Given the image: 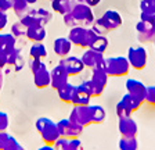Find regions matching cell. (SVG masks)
<instances>
[{
	"instance_id": "obj_13",
	"label": "cell",
	"mask_w": 155,
	"mask_h": 150,
	"mask_svg": "<svg viewBox=\"0 0 155 150\" xmlns=\"http://www.w3.org/2000/svg\"><path fill=\"white\" fill-rule=\"evenodd\" d=\"M58 64H61L65 70H67L68 75L69 77H74V75L81 74L84 68V64L82 61L81 57H75V56H67V57H62L60 60Z\"/></svg>"
},
{
	"instance_id": "obj_23",
	"label": "cell",
	"mask_w": 155,
	"mask_h": 150,
	"mask_svg": "<svg viewBox=\"0 0 155 150\" xmlns=\"http://www.w3.org/2000/svg\"><path fill=\"white\" fill-rule=\"evenodd\" d=\"M75 90H76V86L68 82L67 85H64L60 89H57V95L62 103L72 104V100H74V96H75Z\"/></svg>"
},
{
	"instance_id": "obj_24",
	"label": "cell",
	"mask_w": 155,
	"mask_h": 150,
	"mask_svg": "<svg viewBox=\"0 0 155 150\" xmlns=\"http://www.w3.org/2000/svg\"><path fill=\"white\" fill-rule=\"evenodd\" d=\"M75 4H76L75 0H51V9L61 15L71 13Z\"/></svg>"
},
{
	"instance_id": "obj_45",
	"label": "cell",
	"mask_w": 155,
	"mask_h": 150,
	"mask_svg": "<svg viewBox=\"0 0 155 150\" xmlns=\"http://www.w3.org/2000/svg\"><path fill=\"white\" fill-rule=\"evenodd\" d=\"M75 2H76V3H84V4H87V6L94 7L100 3L101 0H75Z\"/></svg>"
},
{
	"instance_id": "obj_50",
	"label": "cell",
	"mask_w": 155,
	"mask_h": 150,
	"mask_svg": "<svg viewBox=\"0 0 155 150\" xmlns=\"http://www.w3.org/2000/svg\"><path fill=\"white\" fill-rule=\"evenodd\" d=\"M154 46H155V42H154Z\"/></svg>"
},
{
	"instance_id": "obj_18",
	"label": "cell",
	"mask_w": 155,
	"mask_h": 150,
	"mask_svg": "<svg viewBox=\"0 0 155 150\" xmlns=\"http://www.w3.org/2000/svg\"><path fill=\"white\" fill-rule=\"evenodd\" d=\"M47 36L45 25H40V24H32L26 28V39L31 40L32 43L36 42H43Z\"/></svg>"
},
{
	"instance_id": "obj_2",
	"label": "cell",
	"mask_w": 155,
	"mask_h": 150,
	"mask_svg": "<svg viewBox=\"0 0 155 150\" xmlns=\"http://www.w3.org/2000/svg\"><path fill=\"white\" fill-rule=\"evenodd\" d=\"M36 131L39 132L42 140L45 142V145H51L54 146V143L60 139V132H58L57 122H54L53 120H50L48 117H40L36 120L35 122Z\"/></svg>"
},
{
	"instance_id": "obj_1",
	"label": "cell",
	"mask_w": 155,
	"mask_h": 150,
	"mask_svg": "<svg viewBox=\"0 0 155 150\" xmlns=\"http://www.w3.org/2000/svg\"><path fill=\"white\" fill-rule=\"evenodd\" d=\"M120 25H122L120 14L115 10H107L100 18L94 20L91 28L97 35H107V33L118 29Z\"/></svg>"
},
{
	"instance_id": "obj_20",
	"label": "cell",
	"mask_w": 155,
	"mask_h": 150,
	"mask_svg": "<svg viewBox=\"0 0 155 150\" xmlns=\"http://www.w3.org/2000/svg\"><path fill=\"white\" fill-rule=\"evenodd\" d=\"M72 42L69 40V38H64V36H61V38H57V39L53 42V50H54V53L58 56V57H67V56H69V53H71L72 50Z\"/></svg>"
},
{
	"instance_id": "obj_27",
	"label": "cell",
	"mask_w": 155,
	"mask_h": 150,
	"mask_svg": "<svg viewBox=\"0 0 155 150\" xmlns=\"http://www.w3.org/2000/svg\"><path fill=\"white\" fill-rule=\"evenodd\" d=\"M29 57L31 59H42L45 60L47 57V49L42 42H36L29 49Z\"/></svg>"
},
{
	"instance_id": "obj_36",
	"label": "cell",
	"mask_w": 155,
	"mask_h": 150,
	"mask_svg": "<svg viewBox=\"0 0 155 150\" xmlns=\"http://www.w3.org/2000/svg\"><path fill=\"white\" fill-rule=\"evenodd\" d=\"M45 61H43L42 59H31L29 60V68H31V72H35L38 71L39 68H42V67H45Z\"/></svg>"
},
{
	"instance_id": "obj_9",
	"label": "cell",
	"mask_w": 155,
	"mask_h": 150,
	"mask_svg": "<svg viewBox=\"0 0 155 150\" xmlns=\"http://www.w3.org/2000/svg\"><path fill=\"white\" fill-rule=\"evenodd\" d=\"M93 97V88H91L90 79L83 81L76 86L75 96L72 100V106H87L90 104V100Z\"/></svg>"
},
{
	"instance_id": "obj_29",
	"label": "cell",
	"mask_w": 155,
	"mask_h": 150,
	"mask_svg": "<svg viewBox=\"0 0 155 150\" xmlns=\"http://www.w3.org/2000/svg\"><path fill=\"white\" fill-rule=\"evenodd\" d=\"M122 101L126 104V107L129 108L132 113H134V111H137L140 107H141V104H143V101L141 100H139L137 97H134L133 95H130V93H126L125 96L122 97Z\"/></svg>"
},
{
	"instance_id": "obj_25",
	"label": "cell",
	"mask_w": 155,
	"mask_h": 150,
	"mask_svg": "<svg viewBox=\"0 0 155 150\" xmlns=\"http://www.w3.org/2000/svg\"><path fill=\"white\" fill-rule=\"evenodd\" d=\"M107 114L101 106H91L89 104V120H90V125L91 124H103L105 120Z\"/></svg>"
},
{
	"instance_id": "obj_3",
	"label": "cell",
	"mask_w": 155,
	"mask_h": 150,
	"mask_svg": "<svg viewBox=\"0 0 155 150\" xmlns=\"http://www.w3.org/2000/svg\"><path fill=\"white\" fill-rule=\"evenodd\" d=\"M96 36L97 33L93 31V28L76 25L74 28H71L68 38L72 42V45L78 46L81 49H89L91 43H93V40L96 39Z\"/></svg>"
},
{
	"instance_id": "obj_33",
	"label": "cell",
	"mask_w": 155,
	"mask_h": 150,
	"mask_svg": "<svg viewBox=\"0 0 155 150\" xmlns=\"http://www.w3.org/2000/svg\"><path fill=\"white\" fill-rule=\"evenodd\" d=\"M133 113L129 110V108L126 107V104L123 103L122 100L118 101V104H116V115L119 118H123V117H130Z\"/></svg>"
},
{
	"instance_id": "obj_43",
	"label": "cell",
	"mask_w": 155,
	"mask_h": 150,
	"mask_svg": "<svg viewBox=\"0 0 155 150\" xmlns=\"http://www.w3.org/2000/svg\"><path fill=\"white\" fill-rule=\"evenodd\" d=\"M7 22H8V18H7V14L4 11H0V32L7 26Z\"/></svg>"
},
{
	"instance_id": "obj_12",
	"label": "cell",
	"mask_w": 155,
	"mask_h": 150,
	"mask_svg": "<svg viewBox=\"0 0 155 150\" xmlns=\"http://www.w3.org/2000/svg\"><path fill=\"white\" fill-rule=\"evenodd\" d=\"M136 32L141 43L155 42V22H147V21L140 20L136 25Z\"/></svg>"
},
{
	"instance_id": "obj_39",
	"label": "cell",
	"mask_w": 155,
	"mask_h": 150,
	"mask_svg": "<svg viewBox=\"0 0 155 150\" xmlns=\"http://www.w3.org/2000/svg\"><path fill=\"white\" fill-rule=\"evenodd\" d=\"M62 21H64V24L68 26V28H74V26H76V22H75L74 17H72L71 13H67L62 15Z\"/></svg>"
},
{
	"instance_id": "obj_21",
	"label": "cell",
	"mask_w": 155,
	"mask_h": 150,
	"mask_svg": "<svg viewBox=\"0 0 155 150\" xmlns=\"http://www.w3.org/2000/svg\"><path fill=\"white\" fill-rule=\"evenodd\" d=\"M54 147L55 150H83V145L79 138H72V139L60 138L54 143Z\"/></svg>"
},
{
	"instance_id": "obj_35",
	"label": "cell",
	"mask_w": 155,
	"mask_h": 150,
	"mask_svg": "<svg viewBox=\"0 0 155 150\" xmlns=\"http://www.w3.org/2000/svg\"><path fill=\"white\" fill-rule=\"evenodd\" d=\"M4 150H25V147L19 143L15 138L10 135L8 142H7V146H6V149H4Z\"/></svg>"
},
{
	"instance_id": "obj_41",
	"label": "cell",
	"mask_w": 155,
	"mask_h": 150,
	"mask_svg": "<svg viewBox=\"0 0 155 150\" xmlns=\"http://www.w3.org/2000/svg\"><path fill=\"white\" fill-rule=\"evenodd\" d=\"M10 135L7 134L6 131H2L0 132V150H4L7 146V142H8Z\"/></svg>"
},
{
	"instance_id": "obj_22",
	"label": "cell",
	"mask_w": 155,
	"mask_h": 150,
	"mask_svg": "<svg viewBox=\"0 0 155 150\" xmlns=\"http://www.w3.org/2000/svg\"><path fill=\"white\" fill-rule=\"evenodd\" d=\"M7 65H10L14 71H21L25 65V60H24V56L21 53V49L15 47L14 50L8 53V57H7Z\"/></svg>"
},
{
	"instance_id": "obj_17",
	"label": "cell",
	"mask_w": 155,
	"mask_h": 150,
	"mask_svg": "<svg viewBox=\"0 0 155 150\" xmlns=\"http://www.w3.org/2000/svg\"><path fill=\"white\" fill-rule=\"evenodd\" d=\"M69 120L76 122V124L82 125V127H87L90 125V120H89V104L87 106H74L71 114H69Z\"/></svg>"
},
{
	"instance_id": "obj_10",
	"label": "cell",
	"mask_w": 155,
	"mask_h": 150,
	"mask_svg": "<svg viewBox=\"0 0 155 150\" xmlns=\"http://www.w3.org/2000/svg\"><path fill=\"white\" fill-rule=\"evenodd\" d=\"M108 74L105 72V68H96L91 70V77H90V84L93 88V97H98L103 95L104 89H105L107 84H108Z\"/></svg>"
},
{
	"instance_id": "obj_34",
	"label": "cell",
	"mask_w": 155,
	"mask_h": 150,
	"mask_svg": "<svg viewBox=\"0 0 155 150\" xmlns=\"http://www.w3.org/2000/svg\"><path fill=\"white\" fill-rule=\"evenodd\" d=\"M140 10L141 13H155V0H141Z\"/></svg>"
},
{
	"instance_id": "obj_14",
	"label": "cell",
	"mask_w": 155,
	"mask_h": 150,
	"mask_svg": "<svg viewBox=\"0 0 155 150\" xmlns=\"http://www.w3.org/2000/svg\"><path fill=\"white\" fill-rule=\"evenodd\" d=\"M50 75H51V84H50V86H51L53 89H60L61 86L67 85L68 84V79H69V75H68L67 70L62 67L61 64L55 65L54 68L50 71Z\"/></svg>"
},
{
	"instance_id": "obj_42",
	"label": "cell",
	"mask_w": 155,
	"mask_h": 150,
	"mask_svg": "<svg viewBox=\"0 0 155 150\" xmlns=\"http://www.w3.org/2000/svg\"><path fill=\"white\" fill-rule=\"evenodd\" d=\"M140 20L147 21V22H155V13H141Z\"/></svg>"
},
{
	"instance_id": "obj_40",
	"label": "cell",
	"mask_w": 155,
	"mask_h": 150,
	"mask_svg": "<svg viewBox=\"0 0 155 150\" xmlns=\"http://www.w3.org/2000/svg\"><path fill=\"white\" fill-rule=\"evenodd\" d=\"M14 6V0H0V11L7 13L8 10H11Z\"/></svg>"
},
{
	"instance_id": "obj_4",
	"label": "cell",
	"mask_w": 155,
	"mask_h": 150,
	"mask_svg": "<svg viewBox=\"0 0 155 150\" xmlns=\"http://www.w3.org/2000/svg\"><path fill=\"white\" fill-rule=\"evenodd\" d=\"M130 64L127 57L123 56H115V57H108L105 59V72L108 77H126L130 71Z\"/></svg>"
},
{
	"instance_id": "obj_6",
	"label": "cell",
	"mask_w": 155,
	"mask_h": 150,
	"mask_svg": "<svg viewBox=\"0 0 155 150\" xmlns=\"http://www.w3.org/2000/svg\"><path fill=\"white\" fill-rule=\"evenodd\" d=\"M53 18V14L50 13L46 9H33V10H29V13L25 17L19 18V21L24 24V25L28 28L29 25L32 24H40V25H47Z\"/></svg>"
},
{
	"instance_id": "obj_38",
	"label": "cell",
	"mask_w": 155,
	"mask_h": 150,
	"mask_svg": "<svg viewBox=\"0 0 155 150\" xmlns=\"http://www.w3.org/2000/svg\"><path fill=\"white\" fill-rule=\"evenodd\" d=\"M10 124V120H8V115L3 111H0V132L2 131H7Z\"/></svg>"
},
{
	"instance_id": "obj_37",
	"label": "cell",
	"mask_w": 155,
	"mask_h": 150,
	"mask_svg": "<svg viewBox=\"0 0 155 150\" xmlns=\"http://www.w3.org/2000/svg\"><path fill=\"white\" fill-rule=\"evenodd\" d=\"M145 103L150 106H155V86H147V97Z\"/></svg>"
},
{
	"instance_id": "obj_49",
	"label": "cell",
	"mask_w": 155,
	"mask_h": 150,
	"mask_svg": "<svg viewBox=\"0 0 155 150\" xmlns=\"http://www.w3.org/2000/svg\"><path fill=\"white\" fill-rule=\"evenodd\" d=\"M2 35H3V33H0V40H2Z\"/></svg>"
},
{
	"instance_id": "obj_5",
	"label": "cell",
	"mask_w": 155,
	"mask_h": 150,
	"mask_svg": "<svg viewBox=\"0 0 155 150\" xmlns=\"http://www.w3.org/2000/svg\"><path fill=\"white\" fill-rule=\"evenodd\" d=\"M76 25L81 26H91L94 22V14L90 6L84 3H76L71 11Z\"/></svg>"
},
{
	"instance_id": "obj_46",
	"label": "cell",
	"mask_w": 155,
	"mask_h": 150,
	"mask_svg": "<svg viewBox=\"0 0 155 150\" xmlns=\"http://www.w3.org/2000/svg\"><path fill=\"white\" fill-rule=\"evenodd\" d=\"M38 150H55V147H54V146H51V145H45V146L39 147Z\"/></svg>"
},
{
	"instance_id": "obj_32",
	"label": "cell",
	"mask_w": 155,
	"mask_h": 150,
	"mask_svg": "<svg viewBox=\"0 0 155 150\" xmlns=\"http://www.w3.org/2000/svg\"><path fill=\"white\" fill-rule=\"evenodd\" d=\"M11 33L15 36L17 39L18 38H25L26 36V26L24 25L21 21H17L11 25Z\"/></svg>"
},
{
	"instance_id": "obj_30",
	"label": "cell",
	"mask_w": 155,
	"mask_h": 150,
	"mask_svg": "<svg viewBox=\"0 0 155 150\" xmlns=\"http://www.w3.org/2000/svg\"><path fill=\"white\" fill-rule=\"evenodd\" d=\"M13 11L18 18H22L29 13V4L26 0H14Z\"/></svg>"
},
{
	"instance_id": "obj_8",
	"label": "cell",
	"mask_w": 155,
	"mask_h": 150,
	"mask_svg": "<svg viewBox=\"0 0 155 150\" xmlns=\"http://www.w3.org/2000/svg\"><path fill=\"white\" fill-rule=\"evenodd\" d=\"M127 60H129V64L133 70H144L145 65H147V60H148V54H147V50L139 46V47H130L129 52H127Z\"/></svg>"
},
{
	"instance_id": "obj_51",
	"label": "cell",
	"mask_w": 155,
	"mask_h": 150,
	"mask_svg": "<svg viewBox=\"0 0 155 150\" xmlns=\"http://www.w3.org/2000/svg\"><path fill=\"white\" fill-rule=\"evenodd\" d=\"M48 2H51V0H48Z\"/></svg>"
},
{
	"instance_id": "obj_47",
	"label": "cell",
	"mask_w": 155,
	"mask_h": 150,
	"mask_svg": "<svg viewBox=\"0 0 155 150\" xmlns=\"http://www.w3.org/2000/svg\"><path fill=\"white\" fill-rule=\"evenodd\" d=\"M2 88H3V71L0 68V90H2Z\"/></svg>"
},
{
	"instance_id": "obj_44",
	"label": "cell",
	"mask_w": 155,
	"mask_h": 150,
	"mask_svg": "<svg viewBox=\"0 0 155 150\" xmlns=\"http://www.w3.org/2000/svg\"><path fill=\"white\" fill-rule=\"evenodd\" d=\"M7 57H8V54L6 52H3V50H0V68L2 70L7 65Z\"/></svg>"
},
{
	"instance_id": "obj_31",
	"label": "cell",
	"mask_w": 155,
	"mask_h": 150,
	"mask_svg": "<svg viewBox=\"0 0 155 150\" xmlns=\"http://www.w3.org/2000/svg\"><path fill=\"white\" fill-rule=\"evenodd\" d=\"M107 47H108V39L105 38V35H97L90 46V49L96 50L98 53H103V54L105 53Z\"/></svg>"
},
{
	"instance_id": "obj_19",
	"label": "cell",
	"mask_w": 155,
	"mask_h": 150,
	"mask_svg": "<svg viewBox=\"0 0 155 150\" xmlns=\"http://www.w3.org/2000/svg\"><path fill=\"white\" fill-rule=\"evenodd\" d=\"M33 84H35V86L38 89H46L50 86L51 75H50V71L47 70L46 65L33 72Z\"/></svg>"
},
{
	"instance_id": "obj_11",
	"label": "cell",
	"mask_w": 155,
	"mask_h": 150,
	"mask_svg": "<svg viewBox=\"0 0 155 150\" xmlns=\"http://www.w3.org/2000/svg\"><path fill=\"white\" fill-rule=\"evenodd\" d=\"M82 61H83L84 67L90 70H96V68H105V57L103 53H98L93 49H89L82 54Z\"/></svg>"
},
{
	"instance_id": "obj_28",
	"label": "cell",
	"mask_w": 155,
	"mask_h": 150,
	"mask_svg": "<svg viewBox=\"0 0 155 150\" xmlns=\"http://www.w3.org/2000/svg\"><path fill=\"white\" fill-rule=\"evenodd\" d=\"M119 150H139V140L136 136H120Z\"/></svg>"
},
{
	"instance_id": "obj_48",
	"label": "cell",
	"mask_w": 155,
	"mask_h": 150,
	"mask_svg": "<svg viewBox=\"0 0 155 150\" xmlns=\"http://www.w3.org/2000/svg\"><path fill=\"white\" fill-rule=\"evenodd\" d=\"M28 2V4H35V3H38L39 0H26Z\"/></svg>"
},
{
	"instance_id": "obj_26",
	"label": "cell",
	"mask_w": 155,
	"mask_h": 150,
	"mask_svg": "<svg viewBox=\"0 0 155 150\" xmlns=\"http://www.w3.org/2000/svg\"><path fill=\"white\" fill-rule=\"evenodd\" d=\"M17 47V38L13 33H3L2 35V40H0V50H3L8 54L11 50Z\"/></svg>"
},
{
	"instance_id": "obj_7",
	"label": "cell",
	"mask_w": 155,
	"mask_h": 150,
	"mask_svg": "<svg viewBox=\"0 0 155 150\" xmlns=\"http://www.w3.org/2000/svg\"><path fill=\"white\" fill-rule=\"evenodd\" d=\"M58 132L61 138H67V139H72V138H79L83 134V128L82 125L76 124L74 121H71L69 118H64L60 120L57 122Z\"/></svg>"
},
{
	"instance_id": "obj_16",
	"label": "cell",
	"mask_w": 155,
	"mask_h": 150,
	"mask_svg": "<svg viewBox=\"0 0 155 150\" xmlns=\"http://www.w3.org/2000/svg\"><path fill=\"white\" fill-rule=\"evenodd\" d=\"M126 90L127 93L133 95L134 97H137L139 100H141L143 103L145 101V97H147V86L143 84L141 81H137V79H127L126 81Z\"/></svg>"
},
{
	"instance_id": "obj_15",
	"label": "cell",
	"mask_w": 155,
	"mask_h": 150,
	"mask_svg": "<svg viewBox=\"0 0 155 150\" xmlns=\"http://www.w3.org/2000/svg\"><path fill=\"white\" fill-rule=\"evenodd\" d=\"M118 131H119L120 136H137L139 125L132 118V115L123 117L119 118V121H118Z\"/></svg>"
}]
</instances>
